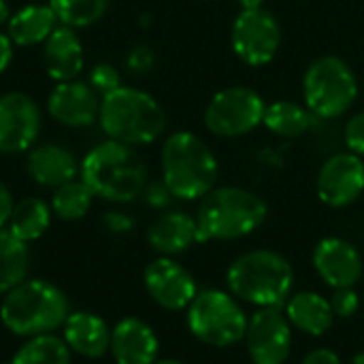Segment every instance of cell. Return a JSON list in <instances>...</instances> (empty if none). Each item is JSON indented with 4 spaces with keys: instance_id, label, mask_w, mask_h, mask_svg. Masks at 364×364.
Listing matches in <instances>:
<instances>
[{
    "instance_id": "cell-16",
    "label": "cell",
    "mask_w": 364,
    "mask_h": 364,
    "mask_svg": "<svg viewBox=\"0 0 364 364\" xmlns=\"http://www.w3.org/2000/svg\"><path fill=\"white\" fill-rule=\"evenodd\" d=\"M49 115L68 128H85L92 126L100 115L98 92L83 81H62L53 87L47 100Z\"/></svg>"
},
{
    "instance_id": "cell-27",
    "label": "cell",
    "mask_w": 364,
    "mask_h": 364,
    "mask_svg": "<svg viewBox=\"0 0 364 364\" xmlns=\"http://www.w3.org/2000/svg\"><path fill=\"white\" fill-rule=\"evenodd\" d=\"M11 364H70V348L51 333L36 335L17 350Z\"/></svg>"
},
{
    "instance_id": "cell-22",
    "label": "cell",
    "mask_w": 364,
    "mask_h": 364,
    "mask_svg": "<svg viewBox=\"0 0 364 364\" xmlns=\"http://www.w3.org/2000/svg\"><path fill=\"white\" fill-rule=\"evenodd\" d=\"M62 331V339L66 341L70 352L85 358H100L111 350V331L96 314L75 311L66 318Z\"/></svg>"
},
{
    "instance_id": "cell-13",
    "label": "cell",
    "mask_w": 364,
    "mask_h": 364,
    "mask_svg": "<svg viewBox=\"0 0 364 364\" xmlns=\"http://www.w3.org/2000/svg\"><path fill=\"white\" fill-rule=\"evenodd\" d=\"M147 294L166 311H183L198 294L194 275L168 256L151 260L143 271Z\"/></svg>"
},
{
    "instance_id": "cell-34",
    "label": "cell",
    "mask_w": 364,
    "mask_h": 364,
    "mask_svg": "<svg viewBox=\"0 0 364 364\" xmlns=\"http://www.w3.org/2000/svg\"><path fill=\"white\" fill-rule=\"evenodd\" d=\"M154 62H156V58H154V53H151L149 47H134V49L128 53V60H126L128 68L134 70V73H145V70H149V68L154 66Z\"/></svg>"
},
{
    "instance_id": "cell-18",
    "label": "cell",
    "mask_w": 364,
    "mask_h": 364,
    "mask_svg": "<svg viewBox=\"0 0 364 364\" xmlns=\"http://www.w3.org/2000/svg\"><path fill=\"white\" fill-rule=\"evenodd\" d=\"M43 60H45V70L53 81L62 83V81L77 79V75L83 70L85 58H83V43L77 36L75 28L60 23L45 41Z\"/></svg>"
},
{
    "instance_id": "cell-5",
    "label": "cell",
    "mask_w": 364,
    "mask_h": 364,
    "mask_svg": "<svg viewBox=\"0 0 364 364\" xmlns=\"http://www.w3.org/2000/svg\"><path fill=\"white\" fill-rule=\"evenodd\" d=\"M68 316L70 305L66 294L47 279H23L4 294L0 305L4 328L28 339L62 328Z\"/></svg>"
},
{
    "instance_id": "cell-37",
    "label": "cell",
    "mask_w": 364,
    "mask_h": 364,
    "mask_svg": "<svg viewBox=\"0 0 364 364\" xmlns=\"http://www.w3.org/2000/svg\"><path fill=\"white\" fill-rule=\"evenodd\" d=\"M13 209H15V203H13L11 190L0 181V228H4L9 224Z\"/></svg>"
},
{
    "instance_id": "cell-39",
    "label": "cell",
    "mask_w": 364,
    "mask_h": 364,
    "mask_svg": "<svg viewBox=\"0 0 364 364\" xmlns=\"http://www.w3.org/2000/svg\"><path fill=\"white\" fill-rule=\"evenodd\" d=\"M6 17H9V2L6 0H0V23L6 21Z\"/></svg>"
},
{
    "instance_id": "cell-14",
    "label": "cell",
    "mask_w": 364,
    "mask_h": 364,
    "mask_svg": "<svg viewBox=\"0 0 364 364\" xmlns=\"http://www.w3.org/2000/svg\"><path fill=\"white\" fill-rule=\"evenodd\" d=\"M41 132V111L32 96L9 92L0 96V154H21Z\"/></svg>"
},
{
    "instance_id": "cell-19",
    "label": "cell",
    "mask_w": 364,
    "mask_h": 364,
    "mask_svg": "<svg viewBox=\"0 0 364 364\" xmlns=\"http://www.w3.org/2000/svg\"><path fill=\"white\" fill-rule=\"evenodd\" d=\"M147 241L160 256L173 258L183 254L198 243L196 218L186 211H166L149 226Z\"/></svg>"
},
{
    "instance_id": "cell-29",
    "label": "cell",
    "mask_w": 364,
    "mask_h": 364,
    "mask_svg": "<svg viewBox=\"0 0 364 364\" xmlns=\"http://www.w3.org/2000/svg\"><path fill=\"white\" fill-rule=\"evenodd\" d=\"M111 0H49L60 23L68 28H87L100 21Z\"/></svg>"
},
{
    "instance_id": "cell-24",
    "label": "cell",
    "mask_w": 364,
    "mask_h": 364,
    "mask_svg": "<svg viewBox=\"0 0 364 364\" xmlns=\"http://www.w3.org/2000/svg\"><path fill=\"white\" fill-rule=\"evenodd\" d=\"M316 119L318 117L305 105H299L294 100H275L267 105L262 126L275 136L292 141L305 136L314 128Z\"/></svg>"
},
{
    "instance_id": "cell-6",
    "label": "cell",
    "mask_w": 364,
    "mask_h": 364,
    "mask_svg": "<svg viewBox=\"0 0 364 364\" xmlns=\"http://www.w3.org/2000/svg\"><path fill=\"white\" fill-rule=\"evenodd\" d=\"M98 122L111 141L130 147L149 145L166 130V113L162 105L151 94L124 85L102 96Z\"/></svg>"
},
{
    "instance_id": "cell-31",
    "label": "cell",
    "mask_w": 364,
    "mask_h": 364,
    "mask_svg": "<svg viewBox=\"0 0 364 364\" xmlns=\"http://www.w3.org/2000/svg\"><path fill=\"white\" fill-rule=\"evenodd\" d=\"M335 318H354L360 309V296L354 288H337L333 290V296L328 299Z\"/></svg>"
},
{
    "instance_id": "cell-40",
    "label": "cell",
    "mask_w": 364,
    "mask_h": 364,
    "mask_svg": "<svg viewBox=\"0 0 364 364\" xmlns=\"http://www.w3.org/2000/svg\"><path fill=\"white\" fill-rule=\"evenodd\" d=\"M241 9H254V6H262V0H239Z\"/></svg>"
},
{
    "instance_id": "cell-26",
    "label": "cell",
    "mask_w": 364,
    "mask_h": 364,
    "mask_svg": "<svg viewBox=\"0 0 364 364\" xmlns=\"http://www.w3.org/2000/svg\"><path fill=\"white\" fill-rule=\"evenodd\" d=\"M30 269L28 243L13 237L6 228H0V294H6L19 286Z\"/></svg>"
},
{
    "instance_id": "cell-25",
    "label": "cell",
    "mask_w": 364,
    "mask_h": 364,
    "mask_svg": "<svg viewBox=\"0 0 364 364\" xmlns=\"http://www.w3.org/2000/svg\"><path fill=\"white\" fill-rule=\"evenodd\" d=\"M51 207L43 198H23L15 205L6 230L23 243L41 239L51 224Z\"/></svg>"
},
{
    "instance_id": "cell-42",
    "label": "cell",
    "mask_w": 364,
    "mask_h": 364,
    "mask_svg": "<svg viewBox=\"0 0 364 364\" xmlns=\"http://www.w3.org/2000/svg\"><path fill=\"white\" fill-rule=\"evenodd\" d=\"M156 364H186V363H179V360H158Z\"/></svg>"
},
{
    "instance_id": "cell-30",
    "label": "cell",
    "mask_w": 364,
    "mask_h": 364,
    "mask_svg": "<svg viewBox=\"0 0 364 364\" xmlns=\"http://www.w3.org/2000/svg\"><path fill=\"white\" fill-rule=\"evenodd\" d=\"M87 83L102 96L115 92L117 87H122V77L117 73V68L113 64H107V62H100L96 64L92 70H90V79Z\"/></svg>"
},
{
    "instance_id": "cell-11",
    "label": "cell",
    "mask_w": 364,
    "mask_h": 364,
    "mask_svg": "<svg viewBox=\"0 0 364 364\" xmlns=\"http://www.w3.org/2000/svg\"><path fill=\"white\" fill-rule=\"evenodd\" d=\"M243 341L252 364H286L292 352V326L284 309H256L250 316Z\"/></svg>"
},
{
    "instance_id": "cell-38",
    "label": "cell",
    "mask_w": 364,
    "mask_h": 364,
    "mask_svg": "<svg viewBox=\"0 0 364 364\" xmlns=\"http://www.w3.org/2000/svg\"><path fill=\"white\" fill-rule=\"evenodd\" d=\"M13 41L6 32H0V73H4L13 60Z\"/></svg>"
},
{
    "instance_id": "cell-4",
    "label": "cell",
    "mask_w": 364,
    "mask_h": 364,
    "mask_svg": "<svg viewBox=\"0 0 364 364\" xmlns=\"http://www.w3.org/2000/svg\"><path fill=\"white\" fill-rule=\"evenodd\" d=\"M79 175L94 196L111 203H130L147 186V168L139 154L130 145L111 139L87 151Z\"/></svg>"
},
{
    "instance_id": "cell-3",
    "label": "cell",
    "mask_w": 364,
    "mask_h": 364,
    "mask_svg": "<svg viewBox=\"0 0 364 364\" xmlns=\"http://www.w3.org/2000/svg\"><path fill=\"white\" fill-rule=\"evenodd\" d=\"M160 164L162 181L179 200H200L218 183L215 154L190 130H177L164 139Z\"/></svg>"
},
{
    "instance_id": "cell-21",
    "label": "cell",
    "mask_w": 364,
    "mask_h": 364,
    "mask_svg": "<svg viewBox=\"0 0 364 364\" xmlns=\"http://www.w3.org/2000/svg\"><path fill=\"white\" fill-rule=\"evenodd\" d=\"M284 314L292 328L299 333H305L309 337H322L326 335L335 324V314L331 307V301L318 292H294L286 305Z\"/></svg>"
},
{
    "instance_id": "cell-10",
    "label": "cell",
    "mask_w": 364,
    "mask_h": 364,
    "mask_svg": "<svg viewBox=\"0 0 364 364\" xmlns=\"http://www.w3.org/2000/svg\"><path fill=\"white\" fill-rule=\"evenodd\" d=\"M230 47L235 55L252 68L271 64L282 47V26L277 17L264 6L241 9L230 28Z\"/></svg>"
},
{
    "instance_id": "cell-15",
    "label": "cell",
    "mask_w": 364,
    "mask_h": 364,
    "mask_svg": "<svg viewBox=\"0 0 364 364\" xmlns=\"http://www.w3.org/2000/svg\"><path fill=\"white\" fill-rule=\"evenodd\" d=\"M318 277L333 290L354 288L363 277L364 264L354 243L341 237H324L318 241L311 254Z\"/></svg>"
},
{
    "instance_id": "cell-9",
    "label": "cell",
    "mask_w": 364,
    "mask_h": 364,
    "mask_svg": "<svg viewBox=\"0 0 364 364\" xmlns=\"http://www.w3.org/2000/svg\"><path fill=\"white\" fill-rule=\"evenodd\" d=\"M267 102L250 85H228L211 96L205 107L203 124L218 139H239L262 126Z\"/></svg>"
},
{
    "instance_id": "cell-8",
    "label": "cell",
    "mask_w": 364,
    "mask_h": 364,
    "mask_svg": "<svg viewBox=\"0 0 364 364\" xmlns=\"http://www.w3.org/2000/svg\"><path fill=\"white\" fill-rule=\"evenodd\" d=\"M190 333L205 346L232 348L245 339L250 316H245L239 299L224 290H198L186 309Z\"/></svg>"
},
{
    "instance_id": "cell-23",
    "label": "cell",
    "mask_w": 364,
    "mask_h": 364,
    "mask_svg": "<svg viewBox=\"0 0 364 364\" xmlns=\"http://www.w3.org/2000/svg\"><path fill=\"white\" fill-rule=\"evenodd\" d=\"M58 17L49 4H30L9 17L6 34L19 47H32L45 43L58 28Z\"/></svg>"
},
{
    "instance_id": "cell-17",
    "label": "cell",
    "mask_w": 364,
    "mask_h": 364,
    "mask_svg": "<svg viewBox=\"0 0 364 364\" xmlns=\"http://www.w3.org/2000/svg\"><path fill=\"white\" fill-rule=\"evenodd\" d=\"M160 341L149 324L124 318L111 331V354L117 364H156Z\"/></svg>"
},
{
    "instance_id": "cell-2",
    "label": "cell",
    "mask_w": 364,
    "mask_h": 364,
    "mask_svg": "<svg viewBox=\"0 0 364 364\" xmlns=\"http://www.w3.org/2000/svg\"><path fill=\"white\" fill-rule=\"evenodd\" d=\"M228 292L254 307H279L292 296L294 269L275 250H252L232 260L226 271Z\"/></svg>"
},
{
    "instance_id": "cell-33",
    "label": "cell",
    "mask_w": 364,
    "mask_h": 364,
    "mask_svg": "<svg viewBox=\"0 0 364 364\" xmlns=\"http://www.w3.org/2000/svg\"><path fill=\"white\" fill-rule=\"evenodd\" d=\"M143 196H145V203L154 209H166L171 205V200L175 198L171 194V190L166 188L164 181H151L145 186L143 190Z\"/></svg>"
},
{
    "instance_id": "cell-41",
    "label": "cell",
    "mask_w": 364,
    "mask_h": 364,
    "mask_svg": "<svg viewBox=\"0 0 364 364\" xmlns=\"http://www.w3.org/2000/svg\"><path fill=\"white\" fill-rule=\"evenodd\" d=\"M350 364H364V352H358L356 356H352Z\"/></svg>"
},
{
    "instance_id": "cell-32",
    "label": "cell",
    "mask_w": 364,
    "mask_h": 364,
    "mask_svg": "<svg viewBox=\"0 0 364 364\" xmlns=\"http://www.w3.org/2000/svg\"><path fill=\"white\" fill-rule=\"evenodd\" d=\"M343 139H346L348 151L364 158V111L352 115L348 119L346 130H343Z\"/></svg>"
},
{
    "instance_id": "cell-7",
    "label": "cell",
    "mask_w": 364,
    "mask_h": 364,
    "mask_svg": "<svg viewBox=\"0 0 364 364\" xmlns=\"http://www.w3.org/2000/svg\"><path fill=\"white\" fill-rule=\"evenodd\" d=\"M358 98V77L339 55L316 58L303 75L305 107L318 119L343 117Z\"/></svg>"
},
{
    "instance_id": "cell-12",
    "label": "cell",
    "mask_w": 364,
    "mask_h": 364,
    "mask_svg": "<svg viewBox=\"0 0 364 364\" xmlns=\"http://www.w3.org/2000/svg\"><path fill=\"white\" fill-rule=\"evenodd\" d=\"M318 198L331 209L354 205L364 192V158L339 151L324 160L316 177Z\"/></svg>"
},
{
    "instance_id": "cell-36",
    "label": "cell",
    "mask_w": 364,
    "mask_h": 364,
    "mask_svg": "<svg viewBox=\"0 0 364 364\" xmlns=\"http://www.w3.org/2000/svg\"><path fill=\"white\" fill-rule=\"evenodd\" d=\"M301 364H343V360L331 348H318V350L309 352Z\"/></svg>"
},
{
    "instance_id": "cell-20",
    "label": "cell",
    "mask_w": 364,
    "mask_h": 364,
    "mask_svg": "<svg viewBox=\"0 0 364 364\" xmlns=\"http://www.w3.org/2000/svg\"><path fill=\"white\" fill-rule=\"evenodd\" d=\"M26 166H28L30 177L38 186L53 188V190L77 179L79 168H81V164L77 162L70 149L62 145H53V143L34 147L28 154Z\"/></svg>"
},
{
    "instance_id": "cell-1",
    "label": "cell",
    "mask_w": 364,
    "mask_h": 364,
    "mask_svg": "<svg viewBox=\"0 0 364 364\" xmlns=\"http://www.w3.org/2000/svg\"><path fill=\"white\" fill-rule=\"evenodd\" d=\"M269 215L262 196L241 186H215L196 209L198 243L237 241L256 232Z\"/></svg>"
},
{
    "instance_id": "cell-28",
    "label": "cell",
    "mask_w": 364,
    "mask_h": 364,
    "mask_svg": "<svg viewBox=\"0 0 364 364\" xmlns=\"http://www.w3.org/2000/svg\"><path fill=\"white\" fill-rule=\"evenodd\" d=\"M94 200V192L79 179H73L53 190L51 196V211L66 222H75L87 215Z\"/></svg>"
},
{
    "instance_id": "cell-35",
    "label": "cell",
    "mask_w": 364,
    "mask_h": 364,
    "mask_svg": "<svg viewBox=\"0 0 364 364\" xmlns=\"http://www.w3.org/2000/svg\"><path fill=\"white\" fill-rule=\"evenodd\" d=\"M102 222H105V226H107L111 232H115V235L130 232L132 226H134V220H132L130 215L122 213V211H109V213H105Z\"/></svg>"
}]
</instances>
